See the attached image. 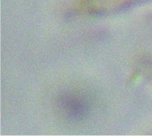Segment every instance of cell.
<instances>
[{
    "label": "cell",
    "mask_w": 152,
    "mask_h": 136,
    "mask_svg": "<svg viewBox=\"0 0 152 136\" xmlns=\"http://www.w3.org/2000/svg\"><path fill=\"white\" fill-rule=\"evenodd\" d=\"M59 108L70 121L80 122L85 120L91 111V102L84 93L77 91H68L59 97Z\"/></svg>",
    "instance_id": "obj_1"
}]
</instances>
